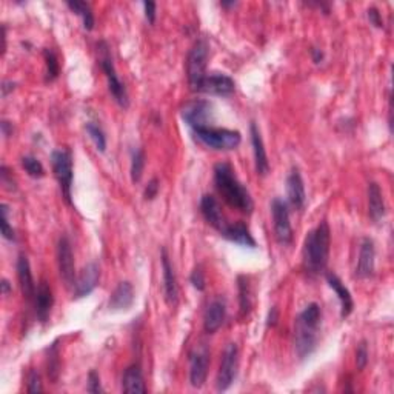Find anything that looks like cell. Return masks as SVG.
<instances>
[{
  "label": "cell",
  "mask_w": 394,
  "mask_h": 394,
  "mask_svg": "<svg viewBox=\"0 0 394 394\" xmlns=\"http://www.w3.org/2000/svg\"><path fill=\"white\" fill-rule=\"evenodd\" d=\"M236 5V2H220V6H224V8H233V6Z\"/></svg>",
  "instance_id": "cell-50"
},
{
  "label": "cell",
  "mask_w": 394,
  "mask_h": 394,
  "mask_svg": "<svg viewBox=\"0 0 394 394\" xmlns=\"http://www.w3.org/2000/svg\"><path fill=\"white\" fill-rule=\"evenodd\" d=\"M144 168H145V151L142 148H137L132 151L131 155V182L137 184L140 182V179L144 176Z\"/></svg>",
  "instance_id": "cell-32"
},
{
  "label": "cell",
  "mask_w": 394,
  "mask_h": 394,
  "mask_svg": "<svg viewBox=\"0 0 394 394\" xmlns=\"http://www.w3.org/2000/svg\"><path fill=\"white\" fill-rule=\"evenodd\" d=\"M325 279L330 288L336 293V296L340 302V317L346 319L351 315L353 310H355V300H353L350 290L346 288L342 280H340L335 273H326Z\"/></svg>",
  "instance_id": "cell-20"
},
{
  "label": "cell",
  "mask_w": 394,
  "mask_h": 394,
  "mask_svg": "<svg viewBox=\"0 0 394 394\" xmlns=\"http://www.w3.org/2000/svg\"><path fill=\"white\" fill-rule=\"evenodd\" d=\"M236 91V83L230 76L224 75V72H210L199 85L197 92H204V95L211 96H220L228 97Z\"/></svg>",
  "instance_id": "cell-12"
},
{
  "label": "cell",
  "mask_w": 394,
  "mask_h": 394,
  "mask_svg": "<svg viewBox=\"0 0 394 394\" xmlns=\"http://www.w3.org/2000/svg\"><path fill=\"white\" fill-rule=\"evenodd\" d=\"M51 166L55 177L57 179L60 193L66 204L72 206V179H75V173H72V155L70 150L60 148L51 152Z\"/></svg>",
  "instance_id": "cell-7"
},
{
  "label": "cell",
  "mask_w": 394,
  "mask_h": 394,
  "mask_svg": "<svg viewBox=\"0 0 394 394\" xmlns=\"http://www.w3.org/2000/svg\"><path fill=\"white\" fill-rule=\"evenodd\" d=\"M28 382H26V385H28V393H40L43 390V386H42V379H40V375L36 371V370H30L28 373Z\"/></svg>",
  "instance_id": "cell-39"
},
{
  "label": "cell",
  "mask_w": 394,
  "mask_h": 394,
  "mask_svg": "<svg viewBox=\"0 0 394 394\" xmlns=\"http://www.w3.org/2000/svg\"><path fill=\"white\" fill-rule=\"evenodd\" d=\"M331 245V231L326 220L313 228L304 242V268L310 276H319L328 265Z\"/></svg>",
  "instance_id": "cell-2"
},
{
  "label": "cell",
  "mask_w": 394,
  "mask_h": 394,
  "mask_svg": "<svg viewBox=\"0 0 394 394\" xmlns=\"http://www.w3.org/2000/svg\"><path fill=\"white\" fill-rule=\"evenodd\" d=\"M250 137H251L253 155H255L256 173L259 176L265 177L270 173V162H268V156H266L262 135H260V131L255 122L250 124Z\"/></svg>",
  "instance_id": "cell-19"
},
{
  "label": "cell",
  "mask_w": 394,
  "mask_h": 394,
  "mask_svg": "<svg viewBox=\"0 0 394 394\" xmlns=\"http://www.w3.org/2000/svg\"><path fill=\"white\" fill-rule=\"evenodd\" d=\"M210 351L205 345L195 348L190 355V384L195 388H202L208 376Z\"/></svg>",
  "instance_id": "cell-13"
},
{
  "label": "cell",
  "mask_w": 394,
  "mask_h": 394,
  "mask_svg": "<svg viewBox=\"0 0 394 394\" xmlns=\"http://www.w3.org/2000/svg\"><path fill=\"white\" fill-rule=\"evenodd\" d=\"M156 10L157 5L155 2H144V11H145V17L148 20V23H155L156 22Z\"/></svg>",
  "instance_id": "cell-43"
},
{
  "label": "cell",
  "mask_w": 394,
  "mask_h": 394,
  "mask_svg": "<svg viewBox=\"0 0 394 394\" xmlns=\"http://www.w3.org/2000/svg\"><path fill=\"white\" fill-rule=\"evenodd\" d=\"M0 90H2V97H6L16 90V82H12V80H3L2 86H0Z\"/></svg>",
  "instance_id": "cell-46"
},
{
  "label": "cell",
  "mask_w": 394,
  "mask_h": 394,
  "mask_svg": "<svg viewBox=\"0 0 394 394\" xmlns=\"http://www.w3.org/2000/svg\"><path fill=\"white\" fill-rule=\"evenodd\" d=\"M59 340L52 342L50 348L46 350L48 357H46V371H48V377L52 380V384L57 382L60 375V353H59Z\"/></svg>",
  "instance_id": "cell-30"
},
{
  "label": "cell",
  "mask_w": 394,
  "mask_h": 394,
  "mask_svg": "<svg viewBox=\"0 0 394 394\" xmlns=\"http://www.w3.org/2000/svg\"><path fill=\"white\" fill-rule=\"evenodd\" d=\"M160 190V182L157 177H152L148 184H146L145 190H144V199L145 200H155L159 195Z\"/></svg>",
  "instance_id": "cell-41"
},
{
  "label": "cell",
  "mask_w": 394,
  "mask_h": 394,
  "mask_svg": "<svg viewBox=\"0 0 394 394\" xmlns=\"http://www.w3.org/2000/svg\"><path fill=\"white\" fill-rule=\"evenodd\" d=\"M366 365H368V345H366V340H362L356 350V366L359 371H362L366 368Z\"/></svg>",
  "instance_id": "cell-36"
},
{
  "label": "cell",
  "mask_w": 394,
  "mask_h": 394,
  "mask_svg": "<svg viewBox=\"0 0 394 394\" xmlns=\"http://www.w3.org/2000/svg\"><path fill=\"white\" fill-rule=\"evenodd\" d=\"M277 320H279V310L276 306H271V310L268 313V317H266V325L268 326H276L277 325Z\"/></svg>",
  "instance_id": "cell-45"
},
{
  "label": "cell",
  "mask_w": 394,
  "mask_h": 394,
  "mask_svg": "<svg viewBox=\"0 0 394 394\" xmlns=\"http://www.w3.org/2000/svg\"><path fill=\"white\" fill-rule=\"evenodd\" d=\"M213 104L210 100L205 99H195L186 104L180 116H182L184 122L190 126L191 130L202 128V126H208L213 119Z\"/></svg>",
  "instance_id": "cell-10"
},
{
  "label": "cell",
  "mask_w": 394,
  "mask_h": 394,
  "mask_svg": "<svg viewBox=\"0 0 394 394\" xmlns=\"http://www.w3.org/2000/svg\"><path fill=\"white\" fill-rule=\"evenodd\" d=\"M43 60H45V66H46L45 82L46 83L55 82V80L60 75V63H59V59L56 56V52L52 51L51 48H45L43 50Z\"/></svg>",
  "instance_id": "cell-31"
},
{
  "label": "cell",
  "mask_w": 394,
  "mask_h": 394,
  "mask_svg": "<svg viewBox=\"0 0 394 394\" xmlns=\"http://www.w3.org/2000/svg\"><path fill=\"white\" fill-rule=\"evenodd\" d=\"M8 213H10L8 205L2 204V206H0V230H2L3 239L10 240V242H16V231L10 225Z\"/></svg>",
  "instance_id": "cell-35"
},
{
  "label": "cell",
  "mask_w": 394,
  "mask_h": 394,
  "mask_svg": "<svg viewBox=\"0 0 394 394\" xmlns=\"http://www.w3.org/2000/svg\"><path fill=\"white\" fill-rule=\"evenodd\" d=\"M286 196H288V202L293 208H296L299 211H302L305 208L306 204L305 184L299 168H293L290 171L288 177H286Z\"/></svg>",
  "instance_id": "cell-18"
},
{
  "label": "cell",
  "mask_w": 394,
  "mask_h": 394,
  "mask_svg": "<svg viewBox=\"0 0 394 394\" xmlns=\"http://www.w3.org/2000/svg\"><path fill=\"white\" fill-rule=\"evenodd\" d=\"M366 17H368L370 23L375 26V28H382L384 26L382 14H380V11L376 8V6H370V8L366 10Z\"/></svg>",
  "instance_id": "cell-42"
},
{
  "label": "cell",
  "mask_w": 394,
  "mask_h": 394,
  "mask_svg": "<svg viewBox=\"0 0 394 394\" xmlns=\"http://www.w3.org/2000/svg\"><path fill=\"white\" fill-rule=\"evenodd\" d=\"M160 262H162V273H164V291H165V300L170 306H177L179 304V285L177 277L175 273V266H173L168 251L165 248L160 250Z\"/></svg>",
  "instance_id": "cell-15"
},
{
  "label": "cell",
  "mask_w": 394,
  "mask_h": 394,
  "mask_svg": "<svg viewBox=\"0 0 394 394\" xmlns=\"http://www.w3.org/2000/svg\"><path fill=\"white\" fill-rule=\"evenodd\" d=\"M20 164H22V168L26 171V175L32 179H40L45 176V168L40 160L35 156H23L20 159Z\"/></svg>",
  "instance_id": "cell-34"
},
{
  "label": "cell",
  "mask_w": 394,
  "mask_h": 394,
  "mask_svg": "<svg viewBox=\"0 0 394 394\" xmlns=\"http://www.w3.org/2000/svg\"><path fill=\"white\" fill-rule=\"evenodd\" d=\"M132 304H135V286L128 280H124L111 293L108 308L111 311H124L128 310Z\"/></svg>",
  "instance_id": "cell-24"
},
{
  "label": "cell",
  "mask_w": 394,
  "mask_h": 394,
  "mask_svg": "<svg viewBox=\"0 0 394 394\" xmlns=\"http://www.w3.org/2000/svg\"><path fill=\"white\" fill-rule=\"evenodd\" d=\"M322 325V310L313 302L299 313L295 320V350L300 360L310 357L319 344V330Z\"/></svg>",
  "instance_id": "cell-1"
},
{
  "label": "cell",
  "mask_w": 394,
  "mask_h": 394,
  "mask_svg": "<svg viewBox=\"0 0 394 394\" xmlns=\"http://www.w3.org/2000/svg\"><path fill=\"white\" fill-rule=\"evenodd\" d=\"M57 265L59 275L63 280L65 286H72L76 282V265L75 255H72V246L68 236H60L57 242Z\"/></svg>",
  "instance_id": "cell-11"
},
{
  "label": "cell",
  "mask_w": 394,
  "mask_h": 394,
  "mask_svg": "<svg viewBox=\"0 0 394 394\" xmlns=\"http://www.w3.org/2000/svg\"><path fill=\"white\" fill-rule=\"evenodd\" d=\"M52 304H55V296H52L51 286L45 280H40L35 296L36 316L40 324H46L50 320Z\"/></svg>",
  "instance_id": "cell-21"
},
{
  "label": "cell",
  "mask_w": 394,
  "mask_h": 394,
  "mask_svg": "<svg viewBox=\"0 0 394 394\" xmlns=\"http://www.w3.org/2000/svg\"><path fill=\"white\" fill-rule=\"evenodd\" d=\"M86 391L97 394V393H104L102 385H100V377L97 375L96 370H91L88 375V382H86Z\"/></svg>",
  "instance_id": "cell-40"
},
{
  "label": "cell",
  "mask_w": 394,
  "mask_h": 394,
  "mask_svg": "<svg viewBox=\"0 0 394 394\" xmlns=\"http://www.w3.org/2000/svg\"><path fill=\"white\" fill-rule=\"evenodd\" d=\"M376 268V248L375 242L370 237H364L360 242L359 259L356 266V277L357 279H370L375 275Z\"/></svg>",
  "instance_id": "cell-16"
},
{
  "label": "cell",
  "mask_w": 394,
  "mask_h": 394,
  "mask_svg": "<svg viewBox=\"0 0 394 394\" xmlns=\"http://www.w3.org/2000/svg\"><path fill=\"white\" fill-rule=\"evenodd\" d=\"M237 290H239V313L240 317H246L251 311V288L246 276H237Z\"/></svg>",
  "instance_id": "cell-29"
},
{
  "label": "cell",
  "mask_w": 394,
  "mask_h": 394,
  "mask_svg": "<svg viewBox=\"0 0 394 394\" xmlns=\"http://www.w3.org/2000/svg\"><path fill=\"white\" fill-rule=\"evenodd\" d=\"M226 317V302L225 299L217 297L208 305L204 316V330L208 335H215V333L224 325Z\"/></svg>",
  "instance_id": "cell-22"
},
{
  "label": "cell",
  "mask_w": 394,
  "mask_h": 394,
  "mask_svg": "<svg viewBox=\"0 0 394 394\" xmlns=\"http://www.w3.org/2000/svg\"><path fill=\"white\" fill-rule=\"evenodd\" d=\"M66 6L77 14L80 19H82L83 22V28L86 31H92L95 30V14H92V10H91V5L83 2V0H68L66 2Z\"/></svg>",
  "instance_id": "cell-28"
},
{
  "label": "cell",
  "mask_w": 394,
  "mask_h": 394,
  "mask_svg": "<svg viewBox=\"0 0 394 394\" xmlns=\"http://www.w3.org/2000/svg\"><path fill=\"white\" fill-rule=\"evenodd\" d=\"M16 268H17V277H19L22 295L26 300H28V302H31V300H35L37 286L35 284V279H32L31 265H30L28 257H26L25 255H19Z\"/></svg>",
  "instance_id": "cell-23"
},
{
  "label": "cell",
  "mask_w": 394,
  "mask_h": 394,
  "mask_svg": "<svg viewBox=\"0 0 394 394\" xmlns=\"http://www.w3.org/2000/svg\"><path fill=\"white\" fill-rule=\"evenodd\" d=\"M210 46L205 39H199L197 42L191 46L186 56V77H188V85L191 91L197 92L199 85L202 83L206 72V65H208Z\"/></svg>",
  "instance_id": "cell-6"
},
{
  "label": "cell",
  "mask_w": 394,
  "mask_h": 394,
  "mask_svg": "<svg viewBox=\"0 0 394 394\" xmlns=\"http://www.w3.org/2000/svg\"><path fill=\"white\" fill-rule=\"evenodd\" d=\"M122 390H124V393H130V394L146 393L142 368H140L139 364H132L124 371Z\"/></svg>",
  "instance_id": "cell-26"
},
{
  "label": "cell",
  "mask_w": 394,
  "mask_h": 394,
  "mask_svg": "<svg viewBox=\"0 0 394 394\" xmlns=\"http://www.w3.org/2000/svg\"><path fill=\"white\" fill-rule=\"evenodd\" d=\"M271 216L275 225V236L280 245H290L293 240V226L290 222L288 204L282 199L275 197L271 200Z\"/></svg>",
  "instance_id": "cell-9"
},
{
  "label": "cell",
  "mask_w": 394,
  "mask_h": 394,
  "mask_svg": "<svg viewBox=\"0 0 394 394\" xmlns=\"http://www.w3.org/2000/svg\"><path fill=\"white\" fill-rule=\"evenodd\" d=\"M0 286H2V295H3V296H8L10 293L12 291L11 284H10L6 279H2V284H0Z\"/></svg>",
  "instance_id": "cell-48"
},
{
  "label": "cell",
  "mask_w": 394,
  "mask_h": 394,
  "mask_svg": "<svg viewBox=\"0 0 394 394\" xmlns=\"http://www.w3.org/2000/svg\"><path fill=\"white\" fill-rule=\"evenodd\" d=\"M0 130H2V136L5 139H10L12 136V132H14V126H12V124L8 122V120H2V124H0Z\"/></svg>",
  "instance_id": "cell-44"
},
{
  "label": "cell",
  "mask_w": 394,
  "mask_h": 394,
  "mask_svg": "<svg viewBox=\"0 0 394 394\" xmlns=\"http://www.w3.org/2000/svg\"><path fill=\"white\" fill-rule=\"evenodd\" d=\"M310 55H311L313 62H315L316 65H319V63H322V62H324L325 55H324V51L320 50V48H311V50H310Z\"/></svg>",
  "instance_id": "cell-47"
},
{
  "label": "cell",
  "mask_w": 394,
  "mask_h": 394,
  "mask_svg": "<svg viewBox=\"0 0 394 394\" xmlns=\"http://www.w3.org/2000/svg\"><path fill=\"white\" fill-rule=\"evenodd\" d=\"M85 131L92 140V144L96 145V150L99 152H105L106 151V136H105L104 130L95 122H86Z\"/></svg>",
  "instance_id": "cell-33"
},
{
  "label": "cell",
  "mask_w": 394,
  "mask_h": 394,
  "mask_svg": "<svg viewBox=\"0 0 394 394\" xmlns=\"http://www.w3.org/2000/svg\"><path fill=\"white\" fill-rule=\"evenodd\" d=\"M200 213H202V216L206 222H208V225L217 230L220 235H222L226 226H228V222L225 220L222 208H220V205L215 196L211 195L202 196V199H200Z\"/></svg>",
  "instance_id": "cell-17"
},
{
  "label": "cell",
  "mask_w": 394,
  "mask_h": 394,
  "mask_svg": "<svg viewBox=\"0 0 394 394\" xmlns=\"http://www.w3.org/2000/svg\"><path fill=\"white\" fill-rule=\"evenodd\" d=\"M0 182L5 186L8 191H16L17 186H16V180L12 177V173L6 165L0 166Z\"/></svg>",
  "instance_id": "cell-37"
},
{
  "label": "cell",
  "mask_w": 394,
  "mask_h": 394,
  "mask_svg": "<svg viewBox=\"0 0 394 394\" xmlns=\"http://www.w3.org/2000/svg\"><path fill=\"white\" fill-rule=\"evenodd\" d=\"M97 50L100 52V66H102V70L105 72V77H106V82H108V90L111 92L112 99H115V102L120 106V108L126 110L130 106V96H128V91L125 88V83L120 80L117 71H116V66L115 62H112V59L110 56V46L106 42H99L97 43Z\"/></svg>",
  "instance_id": "cell-5"
},
{
  "label": "cell",
  "mask_w": 394,
  "mask_h": 394,
  "mask_svg": "<svg viewBox=\"0 0 394 394\" xmlns=\"http://www.w3.org/2000/svg\"><path fill=\"white\" fill-rule=\"evenodd\" d=\"M239 368V348L236 344H228L225 346L222 360H220L219 373L216 377V390L226 391L235 384Z\"/></svg>",
  "instance_id": "cell-8"
},
{
  "label": "cell",
  "mask_w": 394,
  "mask_h": 394,
  "mask_svg": "<svg viewBox=\"0 0 394 394\" xmlns=\"http://www.w3.org/2000/svg\"><path fill=\"white\" fill-rule=\"evenodd\" d=\"M6 48V28L2 26V52H5Z\"/></svg>",
  "instance_id": "cell-49"
},
{
  "label": "cell",
  "mask_w": 394,
  "mask_h": 394,
  "mask_svg": "<svg viewBox=\"0 0 394 394\" xmlns=\"http://www.w3.org/2000/svg\"><path fill=\"white\" fill-rule=\"evenodd\" d=\"M190 282L191 285L195 286L197 291H204L206 288V280H205V273L202 270V266H196L193 270L191 276H190Z\"/></svg>",
  "instance_id": "cell-38"
},
{
  "label": "cell",
  "mask_w": 394,
  "mask_h": 394,
  "mask_svg": "<svg viewBox=\"0 0 394 394\" xmlns=\"http://www.w3.org/2000/svg\"><path fill=\"white\" fill-rule=\"evenodd\" d=\"M215 184L220 196L233 208L250 215L255 208L250 191L245 188L236 176L235 168L226 162H219L215 165Z\"/></svg>",
  "instance_id": "cell-3"
},
{
  "label": "cell",
  "mask_w": 394,
  "mask_h": 394,
  "mask_svg": "<svg viewBox=\"0 0 394 394\" xmlns=\"http://www.w3.org/2000/svg\"><path fill=\"white\" fill-rule=\"evenodd\" d=\"M368 215L376 224H380V220H384L386 215L382 190L376 182L368 184Z\"/></svg>",
  "instance_id": "cell-27"
},
{
  "label": "cell",
  "mask_w": 394,
  "mask_h": 394,
  "mask_svg": "<svg viewBox=\"0 0 394 394\" xmlns=\"http://www.w3.org/2000/svg\"><path fill=\"white\" fill-rule=\"evenodd\" d=\"M100 280V268L96 262H90L83 266V270L79 273L76 282L72 285V295L75 299H82L90 296L92 291L97 288Z\"/></svg>",
  "instance_id": "cell-14"
},
{
  "label": "cell",
  "mask_w": 394,
  "mask_h": 394,
  "mask_svg": "<svg viewBox=\"0 0 394 394\" xmlns=\"http://www.w3.org/2000/svg\"><path fill=\"white\" fill-rule=\"evenodd\" d=\"M193 136L205 145L206 148L216 150V151H231L236 150L242 142V135L236 130L228 128H216V126H202V128L191 130Z\"/></svg>",
  "instance_id": "cell-4"
},
{
  "label": "cell",
  "mask_w": 394,
  "mask_h": 394,
  "mask_svg": "<svg viewBox=\"0 0 394 394\" xmlns=\"http://www.w3.org/2000/svg\"><path fill=\"white\" fill-rule=\"evenodd\" d=\"M220 236L225 237L226 240H230L233 244L245 246V248H251V250L257 248L256 239L253 237L250 228L244 222L228 224V226H226L225 231Z\"/></svg>",
  "instance_id": "cell-25"
}]
</instances>
